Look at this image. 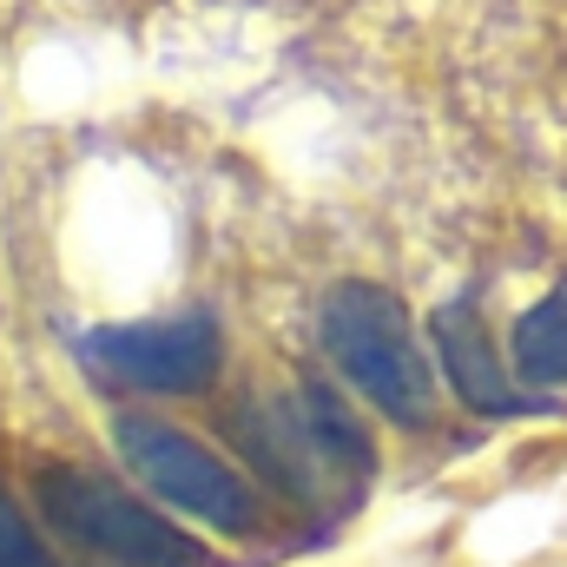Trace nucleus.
<instances>
[{
  "label": "nucleus",
  "mask_w": 567,
  "mask_h": 567,
  "mask_svg": "<svg viewBox=\"0 0 567 567\" xmlns=\"http://www.w3.org/2000/svg\"><path fill=\"white\" fill-rule=\"evenodd\" d=\"M225 429L278 495L317 515H343L377 468L370 435L323 383H297L290 396H251L225 416Z\"/></svg>",
  "instance_id": "1"
},
{
  "label": "nucleus",
  "mask_w": 567,
  "mask_h": 567,
  "mask_svg": "<svg viewBox=\"0 0 567 567\" xmlns=\"http://www.w3.org/2000/svg\"><path fill=\"white\" fill-rule=\"evenodd\" d=\"M0 567H60L53 548L33 535V522L20 515V502L7 495V482H0Z\"/></svg>",
  "instance_id": "8"
},
{
  "label": "nucleus",
  "mask_w": 567,
  "mask_h": 567,
  "mask_svg": "<svg viewBox=\"0 0 567 567\" xmlns=\"http://www.w3.org/2000/svg\"><path fill=\"white\" fill-rule=\"evenodd\" d=\"M429 337H435V357H442L449 390H455L475 416H522V410H535V403L508 383V370H502V357H495V337L482 330L475 297L442 303V310L429 317Z\"/></svg>",
  "instance_id": "6"
},
{
  "label": "nucleus",
  "mask_w": 567,
  "mask_h": 567,
  "mask_svg": "<svg viewBox=\"0 0 567 567\" xmlns=\"http://www.w3.org/2000/svg\"><path fill=\"white\" fill-rule=\"evenodd\" d=\"M515 370L528 383H567V278L522 310L515 323Z\"/></svg>",
  "instance_id": "7"
},
{
  "label": "nucleus",
  "mask_w": 567,
  "mask_h": 567,
  "mask_svg": "<svg viewBox=\"0 0 567 567\" xmlns=\"http://www.w3.org/2000/svg\"><path fill=\"white\" fill-rule=\"evenodd\" d=\"M113 442H120L126 468L158 502H172L178 515H192V522H205L218 535H258L265 508H258L251 482L238 468H225L198 435H185L172 423H152V416H120Z\"/></svg>",
  "instance_id": "4"
},
{
  "label": "nucleus",
  "mask_w": 567,
  "mask_h": 567,
  "mask_svg": "<svg viewBox=\"0 0 567 567\" xmlns=\"http://www.w3.org/2000/svg\"><path fill=\"white\" fill-rule=\"evenodd\" d=\"M33 502L73 548H86V555H100L113 567H198L205 561V548L192 535H178V522L152 515L145 502H133L126 488H113L93 468L47 462L33 475Z\"/></svg>",
  "instance_id": "3"
},
{
  "label": "nucleus",
  "mask_w": 567,
  "mask_h": 567,
  "mask_svg": "<svg viewBox=\"0 0 567 567\" xmlns=\"http://www.w3.org/2000/svg\"><path fill=\"white\" fill-rule=\"evenodd\" d=\"M323 350L343 370V383L383 410L396 429H429L435 423V377L429 357L410 330V310L377 290V284H337L323 297Z\"/></svg>",
  "instance_id": "2"
},
{
  "label": "nucleus",
  "mask_w": 567,
  "mask_h": 567,
  "mask_svg": "<svg viewBox=\"0 0 567 567\" xmlns=\"http://www.w3.org/2000/svg\"><path fill=\"white\" fill-rule=\"evenodd\" d=\"M86 370L133 396H198L225 370V337L212 310L185 317H145V323H106L80 343Z\"/></svg>",
  "instance_id": "5"
}]
</instances>
